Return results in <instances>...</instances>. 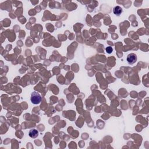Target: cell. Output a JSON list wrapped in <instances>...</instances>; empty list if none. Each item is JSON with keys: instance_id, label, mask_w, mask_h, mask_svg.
<instances>
[{"instance_id": "1", "label": "cell", "mask_w": 149, "mask_h": 149, "mask_svg": "<svg viewBox=\"0 0 149 149\" xmlns=\"http://www.w3.org/2000/svg\"><path fill=\"white\" fill-rule=\"evenodd\" d=\"M30 100H31V102L34 104H39L41 101V96L37 92H33L31 94Z\"/></svg>"}, {"instance_id": "2", "label": "cell", "mask_w": 149, "mask_h": 149, "mask_svg": "<svg viewBox=\"0 0 149 149\" xmlns=\"http://www.w3.org/2000/svg\"><path fill=\"white\" fill-rule=\"evenodd\" d=\"M126 60H127V62L129 63V64H134L137 61L136 55L134 53L129 54L128 55Z\"/></svg>"}, {"instance_id": "3", "label": "cell", "mask_w": 149, "mask_h": 149, "mask_svg": "<svg viewBox=\"0 0 149 149\" xmlns=\"http://www.w3.org/2000/svg\"><path fill=\"white\" fill-rule=\"evenodd\" d=\"M113 12H114L115 15L119 16L122 12V8L119 6H116L113 9Z\"/></svg>"}, {"instance_id": "4", "label": "cell", "mask_w": 149, "mask_h": 149, "mask_svg": "<svg viewBox=\"0 0 149 149\" xmlns=\"http://www.w3.org/2000/svg\"><path fill=\"white\" fill-rule=\"evenodd\" d=\"M29 135L30 138H36L39 135V132L36 129H31V130H30L29 133Z\"/></svg>"}, {"instance_id": "5", "label": "cell", "mask_w": 149, "mask_h": 149, "mask_svg": "<svg viewBox=\"0 0 149 149\" xmlns=\"http://www.w3.org/2000/svg\"><path fill=\"white\" fill-rule=\"evenodd\" d=\"M105 51H106V52H107L108 54H111L113 52V49L111 47H107L105 48Z\"/></svg>"}]
</instances>
